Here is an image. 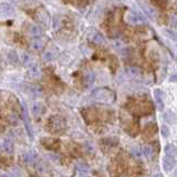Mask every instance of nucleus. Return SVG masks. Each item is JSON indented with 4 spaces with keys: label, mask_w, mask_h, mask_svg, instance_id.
<instances>
[{
    "label": "nucleus",
    "mask_w": 177,
    "mask_h": 177,
    "mask_svg": "<svg viewBox=\"0 0 177 177\" xmlns=\"http://www.w3.org/2000/svg\"><path fill=\"white\" fill-rule=\"evenodd\" d=\"M92 97L96 102L100 103H105V104H111L115 101V93L109 88H99L95 89L92 92Z\"/></svg>",
    "instance_id": "obj_1"
},
{
    "label": "nucleus",
    "mask_w": 177,
    "mask_h": 177,
    "mask_svg": "<svg viewBox=\"0 0 177 177\" xmlns=\"http://www.w3.org/2000/svg\"><path fill=\"white\" fill-rule=\"evenodd\" d=\"M46 128L50 133L60 134L67 128V122H65L64 118H62L61 115H52L48 120Z\"/></svg>",
    "instance_id": "obj_2"
},
{
    "label": "nucleus",
    "mask_w": 177,
    "mask_h": 177,
    "mask_svg": "<svg viewBox=\"0 0 177 177\" xmlns=\"http://www.w3.org/2000/svg\"><path fill=\"white\" fill-rule=\"evenodd\" d=\"M130 110L135 114H142V115H146V114H151L154 111L153 104L151 101L148 100H141V101H134L133 104H130Z\"/></svg>",
    "instance_id": "obj_3"
},
{
    "label": "nucleus",
    "mask_w": 177,
    "mask_h": 177,
    "mask_svg": "<svg viewBox=\"0 0 177 177\" xmlns=\"http://www.w3.org/2000/svg\"><path fill=\"white\" fill-rule=\"evenodd\" d=\"M125 18H126L127 23L133 25H142V23H145V22L147 21L146 18L144 17L142 13L137 12V11H135V10H128Z\"/></svg>",
    "instance_id": "obj_4"
},
{
    "label": "nucleus",
    "mask_w": 177,
    "mask_h": 177,
    "mask_svg": "<svg viewBox=\"0 0 177 177\" xmlns=\"http://www.w3.org/2000/svg\"><path fill=\"white\" fill-rule=\"evenodd\" d=\"M16 10L13 8V6L10 2L7 1H2L0 2V16L4 18H9L15 16Z\"/></svg>",
    "instance_id": "obj_5"
},
{
    "label": "nucleus",
    "mask_w": 177,
    "mask_h": 177,
    "mask_svg": "<svg viewBox=\"0 0 177 177\" xmlns=\"http://www.w3.org/2000/svg\"><path fill=\"white\" fill-rule=\"evenodd\" d=\"M23 86H25V91L29 94L30 96L39 97V96H41V95H42L43 90L40 85H38V84H23Z\"/></svg>",
    "instance_id": "obj_6"
},
{
    "label": "nucleus",
    "mask_w": 177,
    "mask_h": 177,
    "mask_svg": "<svg viewBox=\"0 0 177 177\" xmlns=\"http://www.w3.org/2000/svg\"><path fill=\"white\" fill-rule=\"evenodd\" d=\"M82 116L84 118V120L88 123L94 122L95 120H97V112L92 107H88V109H83L81 111Z\"/></svg>",
    "instance_id": "obj_7"
},
{
    "label": "nucleus",
    "mask_w": 177,
    "mask_h": 177,
    "mask_svg": "<svg viewBox=\"0 0 177 177\" xmlns=\"http://www.w3.org/2000/svg\"><path fill=\"white\" fill-rule=\"evenodd\" d=\"M41 143L46 148L51 149V151H55L60 147V141L57 139H41Z\"/></svg>",
    "instance_id": "obj_8"
},
{
    "label": "nucleus",
    "mask_w": 177,
    "mask_h": 177,
    "mask_svg": "<svg viewBox=\"0 0 177 177\" xmlns=\"http://www.w3.org/2000/svg\"><path fill=\"white\" fill-rule=\"evenodd\" d=\"M22 118H23V122H25V126L27 130V133L30 137H33V133H32V127H31V123L29 120V115H28V111L25 109V106L22 104Z\"/></svg>",
    "instance_id": "obj_9"
},
{
    "label": "nucleus",
    "mask_w": 177,
    "mask_h": 177,
    "mask_svg": "<svg viewBox=\"0 0 177 177\" xmlns=\"http://www.w3.org/2000/svg\"><path fill=\"white\" fill-rule=\"evenodd\" d=\"M154 96H155V101H156V105L158 107L160 111H163L165 107L164 104V92L160 90V89H156L154 91Z\"/></svg>",
    "instance_id": "obj_10"
},
{
    "label": "nucleus",
    "mask_w": 177,
    "mask_h": 177,
    "mask_svg": "<svg viewBox=\"0 0 177 177\" xmlns=\"http://www.w3.org/2000/svg\"><path fill=\"white\" fill-rule=\"evenodd\" d=\"M175 165H176V157L165 155L164 160H163V168L165 172H169L170 169H173Z\"/></svg>",
    "instance_id": "obj_11"
},
{
    "label": "nucleus",
    "mask_w": 177,
    "mask_h": 177,
    "mask_svg": "<svg viewBox=\"0 0 177 177\" xmlns=\"http://www.w3.org/2000/svg\"><path fill=\"white\" fill-rule=\"evenodd\" d=\"M0 151H2L6 154H12L15 151V146L11 139H4L2 144L0 145Z\"/></svg>",
    "instance_id": "obj_12"
},
{
    "label": "nucleus",
    "mask_w": 177,
    "mask_h": 177,
    "mask_svg": "<svg viewBox=\"0 0 177 177\" xmlns=\"http://www.w3.org/2000/svg\"><path fill=\"white\" fill-rule=\"evenodd\" d=\"M44 46H46V42H44V40L41 39L40 37L34 38L33 40L30 42V48L33 51H41L43 48H44Z\"/></svg>",
    "instance_id": "obj_13"
},
{
    "label": "nucleus",
    "mask_w": 177,
    "mask_h": 177,
    "mask_svg": "<svg viewBox=\"0 0 177 177\" xmlns=\"http://www.w3.org/2000/svg\"><path fill=\"white\" fill-rule=\"evenodd\" d=\"M28 74H29L30 78H32V79H39L41 74H42V72H41V69L37 65V64H32V65H30L28 67Z\"/></svg>",
    "instance_id": "obj_14"
},
{
    "label": "nucleus",
    "mask_w": 177,
    "mask_h": 177,
    "mask_svg": "<svg viewBox=\"0 0 177 177\" xmlns=\"http://www.w3.org/2000/svg\"><path fill=\"white\" fill-rule=\"evenodd\" d=\"M37 18H38L39 21L44 23L46 25H48L49 22H50V17H49V15L44 9H39L37 11Z\"/></svg>",
    "instance_id": "obj_15"
},
{
    "label": "nucleus",
    "mask_w": 177,
    "mask_h": 177,
    "mask_svg": "<svg viewBox=\"0 0 177 177\" xmlns=\"http://www.w3.org/2000/svg\"><path fill=\"white\" fill-rule=\"evenodd\" d=\"M7 59H8V62L11 65H13V67H17V65H19V62H20V60H19V57H18L17 52L15 50H11L9 51L8 55H7Z\"/></svg>",
    "instance_id": "obj_16"
},
{
    "label": "nucleus",
    "mask_w": 177,
    "mask_h": 177,
    "mask_svg": "<svg viewBox=\"0 0 177 177\" xmlns=\"http://www.w3.org/2000/svg\"><path fill=\"white\" fill-rule=\"evenodd\" d=\"M28 32L31 37H33V38H38V37H41L43 33V30L37 25H31L29 27V30H28Z\"/></svg>",
    "instance_id": "obj_17"
},
{
    "label": "nucleus",
    "mask_w": 177,
    "mask_h": 177,
    "mask_svg": "<svg viewBox=\"0 0 177 177\" xmlns=\"http://www.w3.org/2000/svg\"><path fill=\"white\" fill-rule=\"evenodd\" d=\"M58 57V52L55 50H46L44 51V53H43L42 58L44 61L46 62H49V61H53L55 60V58Z\"/></svg>",
    "instance_id": "obj_18"
},
{
    "label": "nucleus",
    "mask_w": 177,
    "mask_h": 177,
    "mask_svg": "<svg viewBox=\"0 0 177 177\" xmlns=\"http://www.w3.org/2000/svg\"><path fill=\"white\" fill-rule=\"evenodd\" d=\"M165 155L167 156H173V157H176L177 155V148L174 144H167L164 148Z\"/></svg>",
    "instance_id": "obj_19"
},
{
    "label": "nucleus",
    "mask_w": 177,
    "mask_h": 177,
    "mask_svg": "<svg viewBox=\"0 0 177 177\" xmlns=\"http://www.w3.org/2000/svg\"><path fill=\"white\" fill-rule=\"evenodd\" d=\"M31 111H32V113H33L34 116H40L43 112V106L41 103H39V102H36L32 104V107H31Z\"/></svg>",
    "instance_id": "obj_20"
},
{
    "label": "nucleus",
    "mask_w": 177,
    "mask_h": 177,
    "mask_svg": "<svg viewBox=\"0 0 177 177\" xmlns=\"http://www.w3.org/2000/svg\"><path fill=\"white\" fill-rule=\"evenodd\" d=\"M21 61H22V64H23L25 67H28L34 63V62H33V58H32V57H31L29 53H22Z\"/></svg>",
    "instance_id": "obj_21"
},
{
    "label": "nucleus",
    "mask_w": 177,
    "mask_h": 177,
    "mask_svg": "<svg viewBox=\"0 0 177 177\" xmlns=\"http://www.w3.org/2000/svg\"><path fill=\"white\" fill-rule=\"evenodd\" d=\"M163 118H164V120L166 121V122L170 123V124H173V123H175L177 121L176 114L174 113V112H172V111H167V112H165L164 115H163Z\"/></svg>",
    "instance_id": "obj_22"
},
{
    "label": "nucleus",
    "mask_w": 177,
    "mask_h": 177,
    "mask_svg": "<svg viewBox=\"0 0 177 177\" xmlns=\"http://www.w3.org/2000/svg\"><path fill=\"white\" fill-rule=\"evenodd\" d=\"M94 81H95V74L93 72H88L83 78V82H84V84L86 86L92 85L94 83Z\"/></svg>",
    "instance_id": "obj_23"
},
{
    "label": "nucleus",
    "mask_w": 177,
    "mask_h": 177,
    "mask_svg": "<svg viewBox=\"0 0 177 177\" xmlns=\"http://www.w3.org/2000/svg\"><path fill=\"white\" fill-rule=\"evenodd\" d=\"M38 157V154L34 152V151H29V152H27L23 155V160H25V163H32L36 160V158Z\"/></svg>",
    "instance_id": "obj_24"
},
{
    "label": "nucleus",
    "mask_w": 177,
    "mask_h": 177,
    "mask_svg": "<svg viewBox=\"0 0 177 177\" xmlns=\"http://www.w3.org/2000/svg\"><path fill=\"white\" fill-rule=\"evenodd\" d=\"M154 7L158 9H165L167 7V4H168V0H151Z\"/></svg>",
    "instance_id": "obj_25"
},
{
    "label": "nucleus",
    "mask_w": 177,
    "mask_h": 177,
    "mask_svg": "<svg viewBox=\"0 0 177 177\" xmlns=\"http://www.w3.org/2000/svg\"><path fill=\"white\" fill-rule=\"evenodd\" d=\"M92 41L94 44L102 46V44H104V42H105V39H104V37H103V34L102 33H95L92 39Z\"/></svg>",
    "instance_id": "obj_26"
},
{
    "label": "nucleus",
    "mask_w": 177,
    "mask_h": 177,
    "mask_svg": "<svg viewBox=\"0 0 177 177\" xmlns=\"http://www.w3.org/2000/svg\"><path fill=\"white\" fill-rule=\"evenodd\" d=\"M109 65H110V67L112 69V70H115L116 67H118V60H116V58L114 57V55H110V60H109Z\"/></svg>",
    "instance_id": "obj_27"
},
{
    "label": "nucleus",
    "mask_w": 177,
    "mask_h": 177,
    "mask_svg": "<svg viewBox=\"0 0 177 177\" xmlns=\"http://www.w3.org/2000/svg\"><path fill=\"white\" fill-rule=\"evenodd\" d=\"M169 23L173 28H177V13H172L169 16Z\"/></svg>",
    "instance_id": "obj_28"
},
{
    "label": "nucleus",
    "mask_w": 177,
    "mask_h": 177,
    "mask_svg": "<svg viewBox=\"0 0 177 177\" xmlns=\"http://www.w3.org/2000/svg\"><path fill=\"white\" fill-rule=\"evenodd\" d=\"M160 133H162V136L163 137H168V134H169V130L168 127L166 126V125H162V127H160Z\"/></svg>",
    "instance_id": "obj_29"
},
{
    "label": "nucleus",
    "mask_w": 177,
    "mask_h": 177,
    "mask_svg": "<svg viewBox=\"0 0 177 177\" xmlns=\"http://www.w3.org/2000/svg\"><path fill=\"white\" fill-rule=\"evenodd\" d=\"M128 71H130V73H131L132 75H139V67H128Z\"/></svg>",
    "instance_id": "obj_30"
},
{
    "label": "nucleus",
    "mask_w": 177,
    "mask_h": 177,
    "mask_svg": "<svg viewBox=\"0 0 177 177\" xmlns=\"http://www.w3.org/2000/svg\"><path fill=\"white\" fill-rule=\"evenodd\" d=\"M60 23H61V22H60V18L55 17V18H54V21H53V28H54L55 30L59 29V27L61 25Z\"/></svg>",
    "instance_id": "obj_31"
},
{
    "label": "nucleus",
    "mask_w": 177,
    "mask_h": 177,
    "mask_svg": "<svg viewBox=\"0 0 177 177\" xmlns=\"http://www.w3.org/2000/svg\"><path fill=\"white\" fill-rule=\"evenodd\" d=\"M169 81H170V82H175V83H177V73L172 74L170 78H169Z\"/></svg>",
    "instance_id": "obj_32"
},
{
    "label": "nucleus",
    "mask_w": 177,
    "mask_h": 177,
    "mask_svg": "<svg viewBox=\"0 0 177 177\" xmlns=\"http://www.w3.org/2000/svg\"><path fill=\"white\" fill-rule=\"evenodd\" d=\"M153 177H164V176H163L162 174H156V175H154Z\"/></svg>",
    "instance_id": "obj_33"
},
{
    "label": "nucleus",
    "mask_w": 177,
    "mask_h": 177,
    "mask_svg": "<svg viewBox=\"0 0 177 177\" xmlns=\"http://www.w3.org/2000/svg\"><path fill=\"white\" fill-rule=\"evenodd\" d=\"M1 177H10V176L7 175V174H4V175H1Z\"/></svg>",
    "instance_id": "obj_34"
},
{
    "label": "nucleus",
    "mask_w": 177,
    "mask_h": 177,
    "mask_svg": "<svg viewBox=\"0 0 177 177\" xmlns=\"http://www.w3.org/2000/svg\"><path fill=\"white\" fill-rule=\"evenodd\" d=\"M174 177H177V170L175 172V174H174Z\"/></svg>",
    "instance_id": "obj_35"
}]
</instances>
